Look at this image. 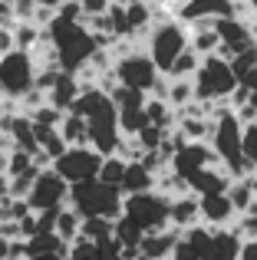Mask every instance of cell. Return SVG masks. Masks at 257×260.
<instances>
[{"label": "cell", "mask_w": 257, "mask_h": 260, "mask_svg": "<svg viewBox=\"0 0 257 260\" xmlns=\"http://www.w3.org/2000/svg\"><path fill=\"white\" fill-rule=\"evenodd\" d=\"M7 244H10V241H7V237H4V234H0V260H4V257H7Z\"/></svg>", "instance_id": "38"}, {"label": "cell", "mask_w": 257, "mask_h": 260, "mask_svg": "<svg viewBox=\"0 0 257 260\" xmlns=\"http://www.w3.org/2000/svg\"><path fill=\"white\" fill-rule=\"evenodd\" d=\"M0 148H10V142H7V135H4V128H0Z\"/></svg>", "instance_id": "41"}, {"label": "cell", "mask_w": 257, "mask_h": 260, "mask_svg": "<svg viewBox=\"0 0 257 260\" xmlns=\"http://www.w3.org/2000/svg\"><path fill=\"white\" fill-rule=\"evenodd\" d=\"M0 172H7V148H0Z\"/></svg>", "instance_id": "39"}, {"label": "cell", "mask_w": 257, "mask_h": 260, "mask_svg": "<svg viewBox=\"0 0 257 260\" xmlns=\"http://www.w3.org/2000/svg\"><path fill=\"white\" fill-rule=\"evenodd\" d=\"M66 194H70V184L63 181L53 168H40V175L33 178L30 191H26V204L30 211H50V208H63L66 204Z\"/></svg>", "instance_id": "10"}, {"label": "cell", "mask_w": 257, "mask_h": 260, "mask_svg": "<svg viewBox=\"0 0 257 260\" xmlns=\"http://www.w3.org/2000/svg\"><path fill=\"white\" fill-rule=\"evenodd\" d=\"M198 214L201 224H208V228H228L238 217V211L231 208L224 191H218V194H198Z\"/></svg>", "instance_id": "16"}, {"label": "cell", "mask_w": 257, "mask_h": 260, "mask_svg": "<svg viewBox=\"0 0 257 260\" xmlns=\"http://www.w3.org/2000/svg\"><path fill=\"white\" fill-rule=\"evenodd\" d=\"M66 201H70V208L76 211L79 217H109V221H116V217L122 214V191L106 184V181H99V178L70 184Z\"/></svg>", "instance_id": "3"}, {"label": "cell", "mask_w": 257, "mask_h": 260, "mask_svg": "<svg viewBox=\"0 0 257 260\" xmlns=\"http://www.w3.org/2000/svg\"><path fill=\"white\" fill-rule=\"evenodd\" d=\"M99 165H103V155H99L92 145H66V152L56 155L50 168L63 178L66 184H76V181H89V178H96Z\"/></svg>", "instance_id": "9"}, {"label": "cell", "mask_w": 257, "mask_h": 260, "mask_svg": "<svg viewBox=\"0 0 257 260\" xmlns=\"http://www.w3.org/2000/svg\"><path fill=\"white\" fill-rule=\"evenodd\" d=\"M30 165H33V155L26 152V148H17V145L7 148V175H20Z\"/></svg>", "instance_id": "31"}, {"label": "cell", "mask_w": 257, "mask_h": 260, "mask_svg": "<svg viewBox=\"0 0 257 260\" xmlns=\"http://www.w3.org/2000/svg\"><path fill=\"white\" fill-rule=\"evenodd\" d=\"M168 204L172 198L155 188L139 191V194H122V217L132 221L142 234H148V231L168 228Z\"/></svg>", "instance_id": "6"}, {"label": "cell", "mask_w": 257, "mask_h": 260, "mask_svg": "<svg viewBox=\"0 0 257 260\" xmlns=\"http://www.w3.org/2000/svg\"><path fill=\"white\" fill-rule=\"evenodd\" d=\"M109 53H112V73H116L119 86L139 89V92H152L155 79H158L162 73L155 70L148 53L132 50V46H122V50H119V43H116V50H109Z\"/></svg>", "instance_id": "7"}, {"label": "cell", "mask_w": 257, "mask_h": 260, "mask_svg": "<svg viewBox=\"0 0 257 260\" xmlns=\"http://www.w3.org/2000/svg\"><path fill=\"white\" fill-rule=\"evenodd\" d=\"M228 181H231V175L221 165H208V168H201V172H195L185 184H188L191 194H218V191L228 188Z\"/></svg>", "instance_id": "19"}, {"label": "cell", "mask_w": 257, "mask_h": 260, "mask_svg": "<svg viewBox=\"0 0 257 260\" xmlns=\"http://www.w3.org/2000/svg\"><path fill=\"white\" fill-rule=\"evenodd\" d=\"M191 86H195V99L198 102H228V95L238 86V76H234L231 63L224 56L208 53V56H201L198 70H195Z\"/></svg>", "instance_id": "4"}, {"label": "cell", "mask_w": 257, "mask_h": 260, "mask_svg": "<svg viewBox=\"0 0 257 260\" xmlns=\"http://www.w3.org/2000/svg\"><path fill=\"white\" fill-rule=\"evenodd\" d=\"M145 4H165V0H145Z\"/></svg>", "instance_id": "42"}, {"label": "cell", "mask_w": 257, "mask_h": 260, "mask_svg": "<svg viewBox=\"0 0 257 260\" xmlns=\"http://www.w3.org/2000/svg\"><path fill=\"white\" fill-rule=\"evenodd\" d=\"M238 260H257V237H244V241H241Z\"/></svg>", "instance_id": "33"}, {"label": "cell", "mask_w": 257, "mask_h": 260, "mask_svg": "<svg viewBox=\"0 0 257 260\" xmlns=\"http://www.w3.org/2000/svg\"><path fill=\"white\" fill-rule=\"evenodd\" d=\"M122 172H125V158H119V155H103V165H99L96 178L106 181V184H112V188H119Z\"/></svg>", "instance_id": "28"}, {"label": "cell", "mask_w": 257, "mask_h": 260, "mask_svg": "<svg viewBox=\"0 0 257 260\" xmlns=\"http://www.w3.org/2000/svg\"><path fill=\"white\" fill-rule=\"evenodd\" d=\"M234 13V0H181L175 17L181 23H195V20H218Z\"/></svg>", "instance_id": "15"}, {"label": "cell", "mask_w": 257, "mask_h": 260, "mask_svg": "<svg viewBox=\"0 0 257 260\" xmlns=\"http://www.w3.org/2000/svg\"><path fill=\"white\" fill-rule=\"evenodd\" d=\"M145 95L148 92H139V89H128V86H116L109 92L112 106H116V115H119V132L122 135H135L142 125H148V119H145Z\"/></svg>", "instance_id": "11"}, {"label": "cell", "mask_w": 257, "mask_h": 260, "mask_svg": "<svg viewBox=\"0 0 257 260\" xmlns=\"http://www.w3.org/2000/svg\"><path fill=\"white\" fill-rule=\"evenodd\" d=\"M224 194H228V201H231V208L238 211V214H247V211H251V204L257 201V194L251 191L247 178H231V181H228V188H224Z\"/></svg>", "instance_id": "25"}, {"label": "cell", "mask_w": 257, "mask_h": 260, "mask_svg": "<svg viewBox=\"0 0 257 260\" xmlns=\"http://www.w3.org/2000/svg\"><path fill=\"white\" fill-rule=\"evenodd\" d=\"M116 4H122V7H125V4H132V0H116Z\"/></svg>", "instance_id": "43"}, {"label": "cell", "mask_w": 257, "mask_h": 260, "mask_svg": "<svg viewBox=\"0 0 257 260\" xmlns=\"http://www.w3.org/2000/svg\"><path fill=\"white\" fill-rule=\"evenodd\" d=\"M76 95H79V79H76V73L59 70L56 79H53V86L46 89V102H50V106H56L59 112H66V109L73 106V99H76Z\"/></svg>", "instance_id": "20"}, {"label": "cell", "mask_w": 257, "mask_h": 260, "mask_svg": "<svg viewBox=\"0 0 257 260\" xmlns=\"http://www.w3.org/2000/svg\"><path fill=\"white\" fill-rule=\"evenodd\" d=\"M178 228H158V231H148V234H142L139 241V260H165L172 257L175 244H178Z\"/></svg>", "instance_id": "14"}, {"label": "cell", "mask_w": 257, "mask_h": 260, "mask_svg": "<svg viewBox=\"0 0 257 260\" xmlns=\"http://www.w3.org/2000/svg\"><path fill=\"white\" fill-rule=\"evenodd\" d=\"M56 132L63 135L66 145H89V135H86V119H83V115H76V112H63Z\"/></svg>", "instance_id": "24"}, {"label": "cell", "mask_w": 257, "mask_h": 260, "mask_svg": "<svg viewBox=\"0 0 257 260\" xmlns=\"http://www.w3.org/2000/svg\"><path fill=\"white\" fill-rule=\"evenodd\" d=\"M43 30H46V40H50L53 53H56V66L66 73H76L79 66H86L89 56L99 50L96 37L83 26V20H63L53 13V20Z\"/></svg>", "instance_id": "1"}, {"label": "cell", "mask_w": 257, "mask_h": 260, "mask_svg": "<svg viewBox=\"0 0 257 260\" xmlns=\"http://www.w3.org/2000/svg\"><path fill=\"white\" fill-rule=\"evenodd\" d=\"M79 224H83V217H79L73 208H66V204H63V208L56 211V221H53V234H56L63 244H70V241H76V237H79Z\"/></svg>", "instance_id": "26"}, {"label": "cell", "mask_w": 257, "mask_h": 260, "mask_svg": "<svg viewBox=\"0 0 257 260\" xmlns=\"http://www.w3.org/2000/svg\"><path fill=\"white\" fill-rule=\"evenodd\" d=\"M0 95H4V92H0Z\"/></svg>", "instance_id": "44"}, {"label": "cell", "mask_w": 257, "mask_h": 260, "mask_svg": "<svg viewBox=\"0 0 257 260\" xmlns=\"http://www.w3.org/2000/svg\"><path fill=\"white\" fill-rule=\"evenodd\" d=\"M181 50H188V30L185 23H181L178 17H168L162 20V23H152L148 26V59L155 63V70L165 76L168 66L175 63V56H178Z\"/></svg>", "instance_id": "5"}, {"label": "cell", "mask_w": 257, "mask_h": 260, "mask_svg": "<svg viewBox=\"0 0 257 260\" xmlns=\"http://www.w3.org/2000/svg\"><path fill=\"white\" fill-rule=\"evenodd\" d=\"M37 76V59L26 50H10L0 56V92L7 99H20L26 89H33Z\"/></svg>", "instance_id": "8"}, {"label": "cell", "mask_w": 257, "mask_h": 260, "mask_svg": "<svg viewBox=\"0 0 257 260\" xmlns=\"http://www.w3.org/2000/svg\"><path fill=\"white\" fill-rule=\"evenodd\" d=\"M23 260H66L63 254H40V257H23Z\"/></svg>", "instance_id": "37"}, {"label": "cell", "mask_w": 257, "mask_h": 260, "mask_svg": "<svg viewBox=\"0 0 257 260\" xmlns=\"http://www.w3.org/2000/svg\"><path fill=\"white\" fill-rule=\"evenodd\" d=\"M238 250H241V237L228 228H211V237L205 244V254L201 260H238Z\"/></svg>", "instance_id": "17"}, {"label": "cell", "mask_w": 257, "mask_h": 260, "mask_svg": "<svg viewBox=\"0 0 257 260\" xmlns=\"http://www.w3.org/2000/svg\"><path fill=\"white\" fill-rule=\"evenodd\" d=\"M17 23V13H13L10 0H0V26H13Z\"/></svg>", "instance_id": "34"}, {"label": "cell", "mask_w": 257, "mask_h": 260, "mask_svg": "<svg viewBox=\"0 0 257 260\" xmlns=\"http://www.w3.org/2000/svg\"><path fill=\"white\" fill-rule=\"evenodd\" d=\"M33 4H37V7H46V10H56L63 0H33Z\"/></svg>", "instance_id": "36"}, {"label": "cell", "mask_w": 257, "mask_h": 260, "mask_svg": "<svg viewBox=\"0 0 257 260\" xmlns=\"http://www.w3.org/2000/svg\"><path fill=\"white\" fill-rule=\"evenodd\" d=\"M125 23H128V37L148 33V26H152V4H145V0L125 4Z\"/></svg>", "instance_id": "23"}, {"label": "cell", "mask_w": 257, "mask_h": 260, "mask_svg": "<svg viewBox=\"0 0 257 260\" xmlns=\"http://www.w3.org/2000/svg\"><path fill=\"white\" fill-rule=\"evenodd\" d=\"M198 63H201V56H198L195 50H181L178 56H175V63L168 66V73H165V76H195Z\"/></svg>", "instance_id": "30"}, {"label": "cell", "mask_w": 257, "mask_h": 260, "mask_svg": "<svg viewBox=\"0 0 257 260\" xmlns=\"http://www.w3.org/2000/svg\"><path fill=\"white\" fill-rule=\"evenodd\" d=\"M208 145H211L218 165L231 178H247L251 175V168H247V161H244V152H241V122H238V115H234L231 106L214 109Z\"/></svg>", "instance_id": "2"}, {"label": "cell", "mask_w": 257, "mask_h": 260, "mask_svg": "<svg viewBox=\"0 0 257 260\" xmlns=\"http://www.w3.org/2000/svg\"><path fill=\"white\" fill-rule=\"evenodd\" d=\"M201 214H198V194H191V191H181V194L172 198V204H168V224L178 231L191 228V224H198Z\"/></svg>", "instance_id": "18"}, {"label": "cell", "mask_w": 257, "mask_h": 260, "mask_svg": "<svg viewBox=\"0 0 257 260\" xmlns=\"http://www.w3.org/2000/svg\"><path fill=\"white\" fill-rule=\"evenodd\" d=\"M10 50H17L13 46V26H0V56L10 53Z\"/></svg>", "instance_id": "35"}, {"label": "cell", "mask_w": 257, "mask_h": 260, "mask_svg": "<svg viewBox=\"0 0 257 260\" xmlns=\"http://www.w3.org/2000/svg\"><path fill=\"white\" fill-rule=\"evenodd\" d=\"M214 33H218V40H221L218 56H224V59H231L234 53H241V50H247L251 43H257L254 30H251V26H247L244 20L238 17V13L218 17V20H214Z\"/></svg>", "instance_id": "12"}, {"label": "cell", "mask_w": 257, "mask_h": 260, "mask_svg": "<svg viewBox=\"0 0 257 260\" xmlns=\"http://www.w3.org/2000/svg\"><path fill=\"white\" fill-rule=\"evenodd\" d=\"M155 188V172H148L139 158L135 161H125V172H122V181H119V191L122 194H139V191H148Z\"/></svg>", "instance_id": "21"}, {"label": "cell", "mask_w": 257, "mask_h": 260, "mask_svg": "<svg viewBox=\"0 0 257 260\" xmlns=\"http://www.w3.org/2000/svg\"><path fill=\"white\" fill-rule=\"evenodd\" d=\"M26 257H40V254H66V244L59 241L53 231H40V234H30L23 241Z\"/></svg>", "instance_id": "22"}, {"label": "cell", "mask_w": 257, "mask_h": 260, "mask_svg": "<svg viewBox=\"0 0 257 260\" xmlns=\"http://www.w3.org/2000/svg\"><path fill=\"white\" fill-rule=\"evenodd\" d=\"M79 237H86V241L92 244H103L112 237V221L109 217H83V224H79Z\"/></svg>", "instance_id": "27"}, {"label": "cell", "mask_w": 257, "mask_h": 260, "mask_svg": "<svg viewBox=\"0 0 257 260\" xmlns=\"http://www.w3.org/2000/svg\"><path fill=\"white\" fill-rule=\"evenodd\" d=\"M247 184H251V191L257 194V172H254V175H247Z\"/></svg>", "instance_id": "40"}, {"label": "cell", "mask_w": 257, "mask_h": 260, "mask_svg": "<svg viewBox=\"0 0 257 260\" xmlns=\"http://www.w3.org/2000/svg\"><path fill=\"white\" fill-rule=\"evenodd\" d=\"M112 0H79V10H83V17H96V13H106L109 10Z\"/></svg>", "instance_id": "32"}, {"label": "cell", "mask_w": 257, "mask_h": 260, "mask_svg": "<svg viewBox=\"0 0 257 260\" xmlns=\"http://www.w3.org/2000/svg\"><path fill=\"white\" fill-rule=\"evenodd\" d=\"M208 165H218V158H214L211 145L208 142H181L178 148H175V155L168 158V168H172L178 178H191L195 172H201V168Z\"/></svg>", "instance_id": "13"}, {"label": "cell", "mask_w": 257, "mask_h": 260, "mask_svg": "<svg viewBox=\"0 0 257 260\" xmlns=\"http://www.w3.org/2000/svg\"><path fill=\"white\" fill-rule=\"evenodd\" d=\"M241 152H244V161L251 168V175L257 172V122H247L241 125Z\"/></svg>", "instance_id": "29"}]
</instances>
